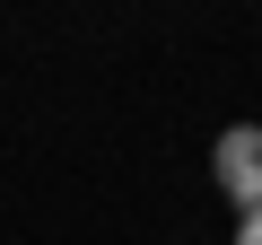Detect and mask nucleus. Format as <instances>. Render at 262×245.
Segmentation results:
<instances>
[{
  "instance_id": "f257e3e1",
  "label": "nucleus",
  "mask_w": 262,
  "mask_h": 245,
  "mask_svg": "<svg viewBox=\"0 0 262 245\" xmlns=\"http://www.w3.org/2000/svg\"><path fill=\"white\" fill-rule=\"evenodd\" d=\"M210 167H219V193L236 201V219H253L262 210V122H227Z\"/></svg>"
},
{
  "instance_id": "f03ea898",
  "label": "nucleus",
  "mask_w": 262,
  "mask_h": 245,
  "mask_svg": "<svg viewBox=\"0 0 262 245\" xmlns=\"http://www.w3.org/2000/svg\"><path fill=\"white\" fill-rule=\"evenodd\" d=\"M236 245H262V210H253V219H236Z\"/></svg>"
}]
</instances>
